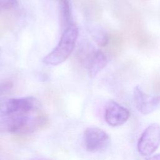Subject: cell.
Masks as SVG:
<instances>
[{"mask_svg": "<svg viewBox=\"0 0 160 160\" xmlns=\"http://www.w3.org/2000/svg\"><path fill=\"white\" fill-rule=\"evenodd\" d=\"M78 28L74 24L65 29L58 45L42 59L44 63L57 66L64 62L72 53L78 36Z\"/></svg>", "mask_w": 160, "mask_h": 160, "instance_id": "1", "label": "cell"}, {"mask_svg": "<svg viewBox=\"0 0 160 160\" xmlns=\"http://www.w3.org/2000/svg\"><path fill=\"white\" fill-rule=\"evenodd\" d=\"M160 146V124H149L141 134L137 144L138 151L142 156H151Z\"/></svg>", "mask_w": 160, "mask_h": 160, "instance_id": "2", "label": "cell"}, {"mask_svg": "<svg viewBox=\"0 0 160 160\" xmlns=\"http://www.w3.org/2000/svg\"><path fill=\"white\" fill-rule=\"evenodd\" d=\"M84 143L88 151L100 152L109 146L110 138L103 129L96 127H90L86 129L84 132Z\"/></svg>", "mask_w": 160, "mask_h": 160, "instance_id": "3", "label": "cell"}, {"mask_svg": "<svg viewBox=\"0 0 160 160\" xmlns=\"http://www.w3.org/2000/svg\"><path fill=\"white\" fill-rule=\"evenodd\" d=\"M81 59L91 78H93L103 69L108 64L105 54L101 50L94 48H88L82 51Z\"/></svg>", "mask_w": 160, "mask_h": 160, "instance_id": "4", "label": "cell"}, {"mask_svg": "<svg viewBox=\"0 0 160 160\" xmlns=\"http://www.w3.org/2000/svg\"><path fill=\"white\" fill-rule=\"evenodd\" d=\"M133 98L136 109L142 114H148L160 109V96L149 95L139 86L134 88Z\"/></svg>", "mask_w": 160, "mask_h": 160, "instance_id": "5", "label": "cell"}, {"mask_svg": "<svg viewBox=\"0 0 160 160\" xmlns=\"http://www.w3.org/2000/svg\"><path fill=\"white\" fill-rule=\"evenodd\" d=\"M129 116L128 109L114 101L108 102L106 106L104 118L109 126H121L128 121Z\"/></svg>", "mask_w": 160, "mask_h": 160, "instance_id": "6", "label": "cell"}, {"mask_svg": "<svg viewBox=\"0 0 160 160\" xmlns=\"http://www.w3.org/2000/svg\"><path fill=\"white\" fill-rule=\"evenodd\" d=\"M59 18L62 27L66 29L71 24V9L69 0H59Z\"/></svg>", "mask_w": 160, "mask_h": 160, "instance_id": "7", "label": "cell"}, {"mask_svg": "<svg viewBox=\"0 0 160 160\" xmlns=\"http://www.w3.org/2000/svg\"><path fill=\"white\" fill-rule=\"evenodd\" d=\"M93 37L99 46L104 47L106 46L109 41V35L104 30L96 29L93 32Z\"/></svg>", "mask_w": 160, "mask_h": 160, "instance_id": "8", "label": "cell"}, {"mask_svg": "<svg viewBox=\"0 0 160 160\" xmlns=\"http://www.w3.org/2000/svg\"><path fill=\"white\" fill-rule=\"evenodd\" d=\"M18 0H0V12L12 9L17 6Z\"/></svg>", "mask_w": 160, "mask_h": 160, "instance_id": "9", "label": "cell"}, {"mask_svg": "<svg viewBox=\"0 0 160 160\" xmlns=\"http://www.w3.org/2000/svg\"><path fill=\"white\" fill-rule=\"evenodd\" d=\"M13 84L11 82L7 81L0 84V96L8 93L12 88Z\"/></svg>", "mask_w": 160, "mask_h": 160, "instance_id": "10", "label": "cell"}, {"mask_svg": "<svg viewBox=\"0 0 160 160\" xmlns=\"http://www.w3.org/2000/svg\"><path fill=\"white\" fill-rule=\"evenodd\" d=\"M146 160H160V153L146 158Z\"/></svg>", "mask_w": 160, "mask_h": 160, "instance_id": "11", "label": "cell"}]
</instances>
